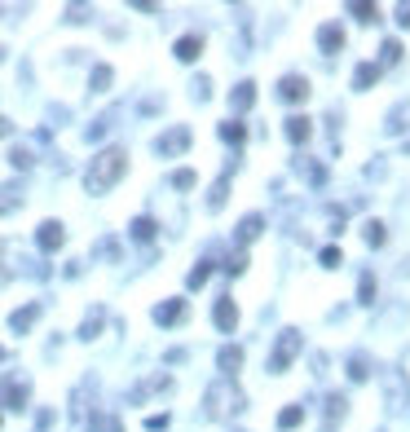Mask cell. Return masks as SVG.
<instances>
[{
  "label": "cell",
  "instance_id": "6da1fadb",
  "mask_svg": "<svg viewBox=\"0 0 410 432\" xmlns=\"http://www.w3.org/2000/svg\"><path fill=\"white\" fill-rule=\"evenodd\" d=\"M128 172V155L120 151V146H106L102 155H97L93 163H89V172H84V186H89V194H106L115 181H120Z\"/></svg>",
  "mask_w": 410,
  "mask_h": 432
},
{
  "label": "cell",
  "instance_id": "7a4b0ae2",
  "mask_svg": "<svg viewBox=\"0 0 410 432\" xmlns=\"http://www.w3.org/2000/svg\"><path fill=\"white\" fill-rule=\"evenodd\" d=\"M300 353V331H283V336H278V348H274V357H269V371L274 375H283L287 367H291V357H296Z\"/></svg>",
  "mask_w": 410,
  "mask_h": 432
},
{
  "label": "cell",
  "instance_id": "3957f363",
  "mask_svg": "<svg viewBox=\"0 0 410 432\" xmlns=\"http://www.w3.org/2000/svg\"><path fill=\"white\" fill-rule=\"evenodd\" d=\"M229 410H243V393L225 379V384H217L207 393V414H229Z\"/></svg>",
  "mask_w": 410,
  "mask_h": 432
},
{
  "label": "cell",
  "instance_id": "277c9868",
  "mask_svg": "<svg viewBox=\"0 0 410 432\" xmlns=\"http://www.w3.org/2000/svg\"><path fill=\"white\" fill-rule=\"evenodd\" d=\"M27 397H31V384H27V379H9V384L0 388V406H5V410H23Z\"/></svg>",
  "mask_w": 410,
  "mask_h": 432
},
{
  "label": "cell",
  "instance_id": "5b68a950",
  "mask_svg": "<svg viewBox=\"0 0 410 432\" xmlns=\"http://www.w3.org/2000/svg\"><path fill=\"white\" fill-rule=\"evenodd\" d=\"M36 243H40V252H58L62 243H67V229H62V221H44L36 229Z\"/></svg>",
  "mask_w": 410,
  "mask_h": 432
},
{
  "label": "cell",
  "instance_id": "8992f818",
  "mask_svg": "<svg viewBox=\"0 0 410 432\" xmlns=\"http://www.w3.org/2000/svg\"><path fill=\"white\" fill-rule=\"evenodd\" d=\"M186 146H190V128H172V132H163V137L155 141V151L168 159V155H181Z\"/></svg>",
  "mask_w": 410,
  "mask_h": 432
},
{
  "label": "cell",
  "instance_id": "52a82bcc",
  "mask_svg": "<svg viewBox=\"0 0 410 432\" xmlns=\"http://www.w3.org/2000/svg\"><path fill=\"white\" fill-rule=\"evenodd\" d=\"M212 322H217V331H225V336H229V331L238 326V305L229 300V296H221L217 309H212Z\"/></svg>",
  "mask_w": 410,
  "mask_h": 432
},
{
  "label": "cell",
  "instance_id": "ba28073f",
  "mask_svg": "<svg viewBox=\"0 0 410 432\" xmlns=\"http://www.w3.org/2000/svg\"><path fill=\"white\" fill-rule=\"evenodd\" d=\"M278 97H283V102H305V97H309V80L305 75H283Z\"/></svg>",
  "mask_w": 410,
  "mask_h": 432
},
{
  "label": "cell",
  "instance_id": "9c48e42d",
  "mask_svg": "<svg viewBox=\"0 0 410 432\" xmlns=\"http://www.w3.org/2000/svg\"><path fill=\"white\" fill-rule=\"evenodd\" d=\"M318 44H322V53H340V49H344V31H340L335 23H326V27L318 31Z\"/></svg>",
  "mask_w": 410,
  "mask_h": 432
},
{
  "label": "cell",
  "instance_id": "30bf717a",
  "mask_svg": "<svg viewBox=\"0 0 410 432\" xmlns=\"http://www.w3.org/2000/svg\"><path fill=\"white\" fill-rule=\"evenodd\" d=\"M181 318H186V300H168V305L155 309V322L159 326H172V322H181Z\"/></svg>",
  "mask_w": 410,
  "mask_h": 432
},
{
  "label": "cell",
  "instance_id": "8fae6325",
  "mask_svg": "<svg viewBox=\"0 0 410 432\" xmlns=\"http://www.w3.org/2000/svg\"><path fill=\"white\" fill-rule=\"evenodd\" d=\"M217 367H221V371H225V379H229V375H234V371L243 367V348H238V344H229V348H221Z\"/></svg>",
  "mask_w": 410,
  "mask_h": 432
},
{
  "label": "cell",
  "instance_id": "7c38bea8",
  "mask_svg": "<svg viewBox=\"0 0 410 432\" xmlns=\"http://www.w3.org/2000/svg\"><path fill=\"white\" fill-rule=\"evenodd\" d=\"M309 132H314V128H309V115H291V120H287V137L291 141H309Z\"/></svg>",
  "mask_w": 410,
  "mask_h": 432
},
{
  "label": "cell",
  "instance_id": "4fadbf2b",
  "mask_svg": "<svg viewBox=\"0 0 410 432\" xmlns=\"http://www.w3.org/2000/svg\"><path fill=\"white\" fill-rule=\"evenodd\" d=\"M199 53H203V40L199 36H181V40H177V58H181V62H194Z\"/></svg>",
  "mask_w": 410,
  "mask_h": 432
},
{
  "label": "cell",
  "instance_id": "5bb4252c",
  "mask_svg": "<svg viewBox=\"0 0 410 432\" xmlns=\"http://www.w3.org/2000/svg\"><path fill=\"white\" fill-rule=\"evenodd\" d=\"M375 80H380V66H375V62H362V66L353 71V89H371Z\"/></svg>",
  "mask_w": 410,
  "mask_h": 432
},
{
  "label": "cell",
  "instance_id": "9a60e30c",
  "mask_svg": "<svg viewBox=\"0 0 410 432\" xmlns=\"http://www.w3.org/2000/svg\"><path fill=\"white\" fill-rule=\"evenodd\" d=\"M256 102V84H238L234 93H229V106H234V110H248Z\"/></svg>",
  "mask_w": 410,
  "mask_h": 432
},
{
  "label": "cell",
  "instance_id": "2e32d148",
  "mask_svg": "<svg viewBox=\"0 0 410 432\" xmlns=\"http://www.w3.org/2000/svg\"><path fill=\"white\" fill-rule=\"evenodd\" d=\"M40 318V305H27V309H18V313H13V318H9V326L13 331H18V336H23V331L31 326V322H36Z\"/></svg>",
  "mask_w": 410,
  "mask_h": 432
},
{
  "label": "cell",
  "instance_id": "e0dca14e",
  "mask_svg": "<svg viewBox=\"0 0 410 432\" xmlns=\"http://www.w3.org/2000/svg\"><path fill=\"white\" fill-rule=\"evenodd\" d=\"M260 225H265V221H260L256 212H252V216H243V225H238V239H243V243H252V239L260 234Z\"/></svg>",
  "mask_w": 410,
  "mask_h": 432
},
{
  "label": "cell",
  "instance_id": "ac0fdd59",
  "mask_svg": "<svg viewBox=\"0 0 410 432\" xmlns=\"http://www.w3.org/2000/svg\"><path fill=\"white\" fill-rule=\"evenodd\" d=\"M133 239L137 243H150L155 239V221H150V216H137V221H133Z\"/></svg>",
  "mask_w": 410,
  "mask_h": 432
},
{
  "label": "cell",
  "instance_id": "d6986e66",
  "mask_svg": "<svg viewBox=\"0 0 410 432\" xmlns=\"http://www.w3.org/2000/svg\"><path fill=\"white\" fill-rule=\"evenodd\" d=\"M305 419V406H287L283 414H278V428H296Z\"/></svg>",
  "mask_w": 410,
  "mask_h": 432
},
{
  "label": "cell",
  "instance_id": "ffe728a7",
  "mask_svg": "<svg viewBox=\"0 0 410 432\" xmlns=\"http://www.w3.org/2000/svg\"><path fill=\"white\" fill-rule=\"evenodd\" d=\"M207 274H212V260H199V265H194V269H190V287H203V282H207Z\"/></svg>",
  "mask_w": 410,
  "mask_h": 432
},
{
  "label": "cell",
  "instance_id": "44dd1931",
  "mask_svg": "<svg viewBox=\"0 0 410 432\" xmlns=\"http://www.w3.org/2000/svg\"><path fill=\"white\" fill-rule=\"evenodd\" d=\"M349 13H357L362 23H375V18H380V9H375V5H362V0H353V5H349Z\"/></svg>",
  "mask_w": 410,
  "mask_h": 432
},
{
  "label": "cell",
  "instance_id": "7402d4cb",
  "mask_svg": "<svg viewBox=\"0 0 410 432\" xmlns=\"http://www.w3.org/2000/svg\"><path fill=\"white\" fill-rule=\"evenodd\" d=\"M225 190H229V181L221 177V181H217V186H212V198H207V208H212V212H217V208L225 203Z\"/></svg>",
  "mask_w": 410,
  "mask_h": 432
},
{
  "label": "cell",
  "instance_id": "603a6c76",
  "mask_svg": "<svg viewBox=\"0 0 410 432\" xmlns=\"http://www.w3.org/2000/svg\"><path fill=\"white\" fill-rule=\"evenodd\" d=\"M221 137H225V141H234V146H238L243 137H248V132H243V124H234V120H229V124H221Z\"/></svg>",
  "mask_w": 410,
  "mask_h": 432
},
{
  "label": "cell",
  "instance_id": "cb8c5ba5",
  "mask_svg": "<svg viewBox=\"0 0 410 432\" xmlns=\"http://www.w3.org/2000/svg\"><path fill=\"white\" fill-rule=\"evenodd\" d=\"M318 260L326 265V269H335V265H344V256H340V247H322V252H318Z\"/></svg>",
  "mask_w": 410,
  "mask_h": 432
},
{
  "label": "cell",
  "instance_id": "d4e9b609",
  "mask_svg": "<svg viewBox=\"0 0 410 432\" xmlns=\"http://www.w3.org/2000/svg\"><path fill=\"white\" fill-rule=\"evenodd\" d=\"M384 239H388V234H384V225H380V221H371V225H366V243H371V247H384Z\"/></svg>",
  "mask_w": 410,
  "mask_h": 432
},
{
  "label": "cell",
  "instance_id": "484cf974",
  "mask_svg": "<svg viewBox=\"0 0 410 432\" xmlns=\"http://www.w3.org/2000/svg\"><path fill=\"white\" fill-rule=\"evenodd\" d=\"M106 84H110V66H97L93 71V93H106Z\"/></svg>",
  "mask_w": 410,
  "mask_h": 432
},
{
  "label": "cell",
  "instance_id": "4316f807",
  "mask_svg": "<svg viewBox=\"0 0 410 432\" xmlns=\"http://www.w3.org/2000/svg\"><path fill=\"white\" fill-rule=\"evenodd\" d=\"M172 186H177V190H194V172H190V168L172 172Z\"/></svg>",
  "mask_w": 410,
  "mask_h": 432
},
{
  "label": "cell",
  "instance_id": "83f0119b",
  "mask_svg": "<svg viewBox=\"0 0 410 432\" xmlns=\"http://www.w3.org/2000/svg\"><path fill=\"white\" fill-rule=\"evenodd\" d=\"M357 291H362V305H375V278L371 274H362V287Z\"/></svg>",
  "mask_w": 410,
  "mask_h": 432
},
{
  "label": "cell",
  "instance_id": "f1b7e54d",
  "mask_svg": "<svg viewBox=\"0 0 410 432\" xmlns=\"http://www.w3.org/2000/svg\"><path fill=\"white\" fill-rule=\"evenodd\" d=\"M13 168H31V151H23V146H13Z\"/></svg>",
  "mask_w": 410,
  "mask_h": 432
},
{
  "label": "cell",
  "instance_id": "f546056e",
  "mask_svg": "<svg viewBox=\"0 0 410 432\" xmlns=\"http://www.w3.org/2000/svg\"><path fill=\"white\" fill-rule=\"evenodd\" d=\"M97 326H102V313H93V318L84 322V331H79V340H93V336H97Z\"/></svg>",
  "mask_w": 410,
  "mask_h": 432
},
{
  "label": "cell",
  "instance_id": "4dcf8cb0",
  "mask_svg": "<svg viewBox=\"0 0 410 432\" xmlns=\"http://www.w3.org/2000/svg\"><path fill=\"white\" fill-rule=\"evenodd\" d=\"M349 375H353V379H366V375H371V371H366V357H353V362H349Z\"/></svg>",
  "mask_w": 410,
  "mask_h": 432
},
{
  "label": "cell",
  "instance_id": "1f68e13d",
  "mask_svg": "<svg viewBox=\"0 0 410 432\" xmlns=\"http://www.w3.org/2000/svg\"><path fill=\"white\" fill-rule=\"evenodd\" d=\"M225 269H229V274H243V269H248V252H238V256H229V265H225Z\"/></svg>",
  "mask_w": 410,
  "mask_h": 432
},
{
  "label": "cell",
  "instance_id": "d6a6232c",
  "mask_svg": "<svg viewBox=\"0 0 410 432\" xmlns=\"http://www.w3.org/2000/svg\"><path fill=\"white\" fill-rule=\"evenodd\" d=\"M397 58H402V44L388 40V44H384V62H397Z\"/></svg>",
  "mask_w": 410,
  "mask_h": 432
},
{
  "label": "cell",
  "instance_id": "836d02e7",
  "mask_svg": "<svg viewBox=\"0 0 410 432\" xmlns=\"http://www.w3.org/2000/svg\"><path fill=\"white\" fill-rule=\"evenodd\" d=\"M97 432H124L120 419H97Z\"/></svg>",
  "mask_w": 410,
  "mask_h": 432
},
{
  "label": "cell",
  "instance_id": "e575fe53",
  "mask_svg": "<svg viewBox=\"0 0 410 432\" xmlns=\"http://www.w3.org/2000/svg\"><path fill=\"white\" fill-rule=\"evenodd\" d=\"M146 428H155V432L168 428V414H150V419H146Z\"/></svg>",
  "mask_w": 410,
  "mask_h": 432
},
{
  "label": "cell",
  "instance_id": "d590c367",
  "mask_svg": "<svg viewBox=\"0 0 410 432\" xmlns=\"http://www.w3.org/2000/svg\"><path fill=\"white\" fill-rule=\"evenodd\" d=\"M397 23H402V27H410V5H402V9H397Z\"/></svg>",
  "mask_w": 410,
  "mask_h": 432
},
{
  "label": "cell",
  "instance_id": "8d00e7d4",
  "mask_svg": "<svg viewBox=\"0 0 410 432\" xmlns=\"http://www.w3.org/2000/svg\"><path fill=\"white\" fill-rule=\"evenodd\" d=\"M9 128H13V124L5 120V115H0V137H9Z\"/></svg>",
  "mask_w": 410,
  "mask_h": 432
},
{
  "label": "cell",
  "instance_id": "74e56055",
  "mask_svg": "<svg viewBox=\"0 0 410 432\" xmlns=\"http://www.w3.org/2000/svg\"><path fill=\"white\" fill-rule=\"evenodd\" d=\"M0 282H5V269H0Z\"/></svg>",
  "mask_w": 410,
  "mask_h": 432
},
{
  "label": "cell",
  "instance_id": "f35d334b",
  "mask_svg": "<svg viewBox=\"0 0 410 432\" xmlns=\"http://www.w3.org/2000/svg\"><path fill=\"white\" fill-rule=\"evenodd\" d=\"M0 357H5V348H0Z\"/></svg>",
  "mask_w": 410,
  "mask_h": 432
},
{
  "label": "cell",
  "instance_id": "ab89813d",
  "mask_svg": "<svg viewBox=\"0 0 410 432\" xmlns=\"http://www.w3.org/2000/svg\"><path fill=\"white\" fill-rule=\"evenodd\" d=\"M406 151H410V141H406Z\"/></svg>",
  "mask_w": 410,
  "mask_h": 432
}]
</instances>
